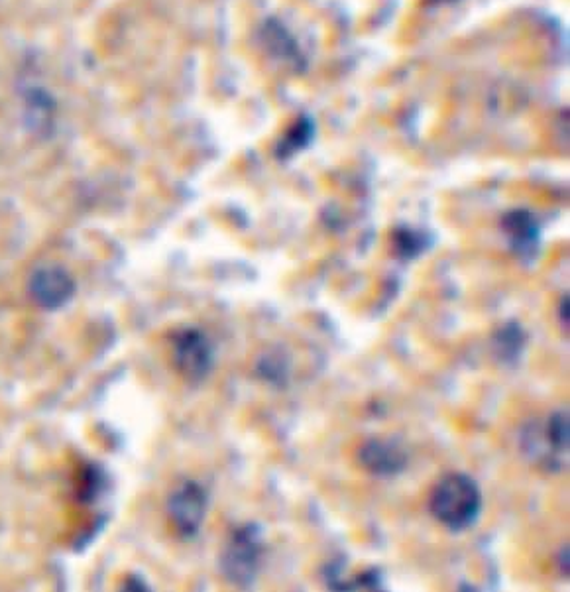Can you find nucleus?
I'll list each match as a JSON object with an SVG mask.
<instances>
[{"mask_svg": "<svg viewBox=\"0 0 570 592\" xmlns=\"http://www.w3.org/2000/svg\"><path fill=\"white\" fill-rule=\"evenodd\" d=\"M431 514L449 530L470 528L482 510V494L468 474H445L429 496Z\"/></svg>", "mask_w": 570, "mask_h": 592, "instance_id": "nucleus-1", "label": "nucleus"}, {"mask_svg": "<svg viewBox=\"0 0 570 592\" xmlns=\"http://www.w3.org/2000/svg\"><path fill=\"white\" fill-rule=\"evenodd\" d=\"M521 447L533 465L543 471H563L569 467V414L561 410L527 425L521 435Z\"/></svg>", "mask_w": 570, "mask_h": 592, "instance_id": "nucleus-2", "label": "nucleus"}, {"mask_svg": "<svg viewBox=\"0 0 570 592\" xmlns=\"http://www.w3.org/2000/svg\"><path fill=\"white\" fill-rule=\"evenodd\" d=\"M173 364L187 380H201L209 374L213 364V351L203 333L185 329L173 339Z\"/></svg>", "mask_w": 570, "mask_h": 592, "instance_id": "nucleus-3", "label": "nucleus"}, {"mask_svg": "<svg viewBox=\"0 0 570 592\" xmlns=\"http://www.w3.org/2000/svg\"><path fill=\"white\" fill-rule=\"evenodd\" d=\"M260 539L252 528L234 533L225 553H223V571L234 583H248L260 563Z\"/></svg>", "mask_w": 570, "mask_h": 592, "instance_id": "nucleus-4", "label": "nucleus"}, {"mask_svg": "<svg viewBox=\"0 0 570 592\" xmlns=\"http://www.w3.org/2000/svg\"><path fill=\"white\" fill-rule=\"evenodd\" d=\"M207 510V496L195 482L181 484L171 494L168 512L171 524L181 535H193L201 528Z\"/></svg>", "mask_w": 570, "mask_h": 592, "instance_id": "nucleus-5", "label": "nucleus"}, {"mask_svg": "<svg viewBox=\"0 0 570 592\" xmlns=\"http://www.w3.org/2000/svg\"><path fill=\"white\" fill-rule=\"evenodd\" d=\"M502 231H504V237L508 238L513 252L519 258L527 260L537 254L541 235H539V225L529 211L515 209V211H510L508 215H504L502 217Z\"/></svg>", "mask_w": 570, "mask_h": 592, "instance_id": "nucleus-6", "label": "nucleus"}, {"mask_svg": "<svg viewBox=\"0 0 570 592\" xmlns=\"http://www.w3.org/2000/svg\"><path fill=\"white\" fill-rule=\"evenodd\" d=\"M30 294L44 307H59L73 294L71 278L56 266L40 268L30 280Z\"/></svg>", "mask_w": 570, "mask_h": 592, "instance_id": "nucleus-7", "label": "nucleus"}, {"mask_svg": "<svg viewBox=\"0 0 570 592\" xmlns=\"http://www.w3.org/2000/svg\"><path fill=\"white\" fill-rule=\"evenodd\" d=\"M360 461L370 473L380 474V476L399 473L407 463L405 453L399 449L398 445L380 441V439H372L364 443L360 451Z\"/></svg>", "mask_w": 570, "mask_h": 592, "instance_id": "nucleus-8", "label": "nucleus"}, {"mask_svg": "<svg viewBox=\"0 0 570 592\" xmlns=\"http://www.w3.org/2000/svg\"><path fill=\"white\" fill-rule=\"evenodd\" d=\"M427 248V242L423 233H417L413 229H398L394 233V252L405 258V260H411L415 256H419L423 250Z\"/></svg>", "mask_w": 570, "mask_h": 592, "instance_id": "nucleus-9", "label": "nucleus"}, {"mask_svg": "<svg viewBox=\"0 0 570 592\" xmlns=\"http://www.w3.org/2000/svg\"><path fill=\"white\" fill-rule=\"evenodd\" d=\"M523 343L525 341H523L521 327H517L515 323H512V325H506V327H502L498 331L494 347L498 349L500 358H515V356L519 355Z\"/></svg>", "mask_w": 570, "mask_h": 592, "instance_id": "nucleus-10", "label": "nucleus"}, {"mask_svg": "<svg viewBox=\"0 0 570 592\" xmlns=\"http://www.w3.org/2000/svg\"><path fill=\"white\" fill-rule=\"evenodd\" d=\"M309 138H311V126H309V122H297V126L284 138L285 154L295 152L297 148H301L303 144H307Z\"/></svg>", "mask_w": 570, "mask_h": 592, "instance_id": "nucleus-11", "label": "nucleus"}, {"mask_svg": "<svg viewBox=\"0 0 570 592\" xmlns=\"http://www.w3.org/2000/svg\"><path fill=\"white\" fill-rule=\"evenodd\" d=\"M569 296H563L561 303H559V321H561V327L569 331Z\"/></svg>", "mask_w": 570, "mask_h": 592, "instance_id": "nucleus-12", "label": "nucleus"}]
</instances>
